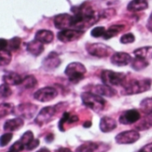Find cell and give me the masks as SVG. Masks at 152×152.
<instances>
[{
  "label": "cell",
  "mask_w": 152,
  "mask_h": 152,
  "mask_svg": "<svg viewBox=\"0 0 152 152\" xmlns=\"http://www.w3.org/2000/svg\"><path fill=\"white\" fill-rule=\"evenodd\" d=\"M86 51L89 54L98 58H104L110 55V52L112 51L109 46L102 44V43H94V44H87Z\"/></svg>",
  "instance_id": "obj_7"
},
{
  "label": "cell",
  "mask_w": 152,
  "mask_h": 152,
  "mask_svg": "<svg viewBox=\"0 0 152 152\" xmlns=\"http://www.w3.org/2000/svg\"><path fill=\"white\" fill-rule=\"evenodd\" d=\"M140 139V134L136 130L125 131L118 134L115 140L118 144H132Z\"/></svg>",
  "instance_id": "obj_11"
},
{
  "label": "cell",
  "mask_w": 152,
  "mask_h": 152,
  "mask_svg": "<svg viewBox=\"0 0 152 152\" xmlns=\"http://www.w3.org/2000/svg\"><path fill=\"white\" fill-rule=\"evenodd\" d=\"M135 40V37L134 34L132 33H127V34H125L121 37L120 38V42L122 44H131V43H134Z\"/></svg>",
  "instance_id": "obj_37"
},
{
  "label": "cell",
  "mask_w": 152,
  "mask_h": 152,
  "mask_svg": "<svg viewBox=\"0 0 152 152\" xmlns=\"http://www.w3.org/2000/svg\"><path fill=\"white\" fill-rule=\"evenodd\" d=\"M56 111H57V109L54 106H48V107L43 108L38 113V115L37 116L35 119V123L40 126L49 123L54 117Z\"/></svg>",
  "instance_id": "obj_8"
},
{
  "label": "cell",
  "mask_w": 152,
  "mask_h": 152,
  "mask_svg": "<svg viewBox=\"0 0 152 152\" xmlns=\"http://www.w3.org/2000/svg\"><path fill=\"white\" fill-rule=\"evenodd\" d=\"M12 134L11 133H7V134H4L1 136V139H0V145L1 147H4L6 146L12 140Z\"/></svg>",
  "instance_id": "obj_38"
},
{
  "label": "cell",
  "mask_w": 152,
  "mask_h": 152,
  "mask_svg": "<svg viewBox=\"0 0 152 152\" xmlns=\"http://www.w3.org/2000/svg\"><path fill=\"white\" fill-rule=\"evenodd\" d=\"M123 29H124V26L123 25H113V26L110 27L106 30L105 35L103 36V37H104V39H110V38L117 36Z\"/></svg>",
  "instance_id": "obj_27"
},
{
  "label": "cell",
  "mask_w": 152,
  "mask_h": 152,
  "mask_svg": "<svg viewBox=\"0 0 152 152\" xmlns=\"http://www.w3.org/2000/svg\"><path fill=\"white\" fill-rule=\"evenodd\" d=\"M141 118V114L137 110H129L121 114L119 122L123 125H132L138 122Z\"/></svg>",
  "instance_id": "obj_12"
},
{
  "label": "cell",
  "mask_w": 152,
  "mask_h": 152,
  "mask_svg": "<svg viewBox=\"0 0 152 152\" xmlns=\"http://www.w3.org/2000/svg\"><path fill=\"white\" fill-rule=\"evenodd\" d=\"M141 110L145 114L152 113V98H145L140 103Z\"/></svg>",
  "instance_id": "obj_29"
},
{
  "label": "cell",
  "mask_w": 152,
  "mask_h": 152,
  "mask_svg": "<svg viewBox=\"0 0 152 152\" xmlns=\"http://www.w3.org/2000/svg\"><path fill=\"white\" fill-rule=\"evenodd\" d=\"M0 93H1V97L2 98H7L12 94V90L9 87V85L3 83L0 87Z\"/></svg>",
  "instance_id": "obj_35"
},
{
  "label": "cell",
  "mask_w": 152,
  "mask_h": 152,
  "mask_svg": "<svg viewBox=\"0 0 152 152\" xmlns=\"http://www.w3.org/2000/svg\"><path fill=\"white\" fill-rule=\"evenodd\" d=\"M7 45H8V41L2 38L0 41V49L4 50V49H7Z\"/></svg>",
  "instance_id": "obj_41"
},
{
  "label": "cell",
  "mask_w": 152,
  "mask_h": 152,
  "mask_svg": "<svg viewBox=\"0 0 152 152\" xmlns=\"http://www.w3.org/2000/svg\"><path fill=\"white\" fill-rule=\"evenodd\" d=\"M84 35L83 30H78V29H74V28H67V29H62L58 33V39L63 43H68V42H72L75 40L79 39L82 36Z\"/></svg>",
  "instance_id": "obj_10"
},
{
  "label": "cell",
  "mask_w": 152,
  "mask_h": 152,
  "mask_svg": "<svg viewBox=\"0 0 152 152\" xmlns=\"http://www.w3.org/2000/svg\"><path fill=\"white\" fill-rule=\"evenodd\" d=\"M148 6V0H132L127 5V10L130 12H140L146 10Z\"/></svg>",
  "instance_id": "obj_22"
},
{
  "label": "cell",
  "mask_w": 152,
  "mask_h": 152,
  "mask_svg": "<svg viewBox=\"0 0 152 152\" xmlns=\"http://www.w3.org/2000/svg\"><path fill=\"white\" fill-rule=\"evenodd\" d=\"M101 78L103 84L110 86H123L126 81V75L122 72H115L113 70H102Z\"/></svg>",
  "instance_id": "obj_5"
},
{
  "label": "cell",
  "mask_w": 152,
  "mask_h": 152,
  "mask_svg": "<svg viewBox=\"0 0 152 152\" xmlns=\"http://www.w3.org/2000/svg\"><path fill=\"white\" fill-rule=\"evenodd\" d=\"M123 86L126 94H138L147 92L151 89V79H133L130 81H126Z\"/></svg>",
  "instance_id": "obj_2"
},
{
  "label": "cell",
  "mask_w": 152,
  "mask_h": 152,
  "mask_svg": "<svg viewBox=\"0 0 152 152\" xmlns=\"http://www.w3.org/2000/svg\"><path fill=\"white\" fill-rule=\"evenodd\" d=\"M3 81L4 83L9 85V86H18L21 85L23 78L17 73L14 72H9L4 75L3 77Z\"/></svg>",
  "instance_id": "obj_21"
},
{
  "label": "cell",
  "mask_w": 152,
  "mask_h": 152,
  "mask_svg": "<svg viewBox=\"0 0 152 152\" xmlns=\"http://www.w3.org/2000/svg\"><path fill=\"white\" fill-rule=\"evenodd\" d=\"M105 32H106V28L104 27H95L91 31V35L94 37H101L105 35Z\"/></svg>",
  "instance_id": "obj_36"
},
{
  "label": "cell",
  "mask_w": 152,
  "mask_h": 152,
  "mask_svg": "<svg viewBox=\"0 0 152 152\" xmlns=\"http://www.w3.org/2000/svg\"><path fill=\"white\" fill-rule=\"evenodd\" d=\"M134 55L142 58H145L148 60L150 56H152V46H145V47H141L136 50H134Z\"/></svg>",
  "instance_id": "obj_28"
},
{
  "label": "cell",
  "mask_w": 152,
  "mask_h": 152,
  "mask_svg": "<svg viewBox=\"0 0 152 152\" xmlns=\"http://www.w3.org/2000/svg\"><path fill=\"white\" fill-rule=\"evenodd\" d=\"M38 145H39V140H38V139H34V140L30 142V144L26 148V150H28V151H32V150L36 149Z\"/></svg>",
  "instance_id": "obj_40"
},
{
  "label": "cell",
  "mask_w": 152,
  "mask_h": 152,
  "mask_svg": "<svg viewBox=\"0 0 152 152\" xmlns=\"http://www.w3.org/2000/svg\"><path fill=\"white\" fill-rule=\"evenodd\" d=\"M64 73L68 77L70 82L76 84L80 82L85 77L86 74V69L82 63L76 61V62L69 63L67 66Z\"/></svg>",
  "instance_id": "obj_4"
},
{
  "label": "cell",
  "mask_w": 152,
  "mask_h": 152,
  "mask_svg": "<svg viewBox=\"0 0 152 152\" xmlns=\"http://www.w3.org/2000/svg\"><path fill=\"white\" fill-rule=\"evenodd\" d=\"M14 107L13 105L10 104V103H2L0 106V116L1 118H4L11 113L13 112Z\"/></svg>",
  "instance_id": "obj_33"
},
{
  "label": "cell",
  "mask_w": 152,
  "mask_h": 152,
  "mask_svg": "<svg viewBox=\"0 0 152 152\" xmlns=\"http://www.w3.org/2000/svg\"><path fill=\"white\" fill-rule=\"evenodd\" d=\"M55 152H72L69 149H68V148H60V149H58L57 151Z\"/></svg>",
  "instance_id": "obj_45"
},
{
  "label": "cell",
  "mask_w": 152,
  "mask_h": 152,
  "mask_svg": "<svg viewBox=\"0 0 152 152\" xmlns=\"http://www.w3.org/2000/svg\"><path fill=\"white\" fill-rule=\"evenodd\" d=\"M58 93L57 90L54 87L51 86H46L44 88H41L37 90L34 94V98L41 102H47L52 100H53L57 96Z\"/></svg>",
  "instance_id": "obj_9"
},
{
  "label": "cell",
  "mask_w": 152,
  "mask_h": 152,
  "mask_svg": "<svg viewBox=\"0 0 152 152\" xmlns=\"http://www.w3.org/2000/svg\"><path fill=\"white\" fill-rule=\"evenodd\" d=\"M99 148V145L93 142H87L81 144L78 148H77L76 152H94Z\"/></svg>",
  "instance_id": "obj_26"
},
{
  "label": "cell",
  "mask_w": 152,
  "mask_h": 152,
  "mask_svg": "<svg viewBox=\"0 0 152 152\" xmlns=\"http://www.w3.org/2000/svg\"><path fill=\"white\" fill-rule=\"evenodd\" d=\"M37 152H51L47 148H42L40 150H38Z\"/></svg>",
  "instance_id": "obj_47"
},
{
  "label": "cell",
  "mask_w": 152,
  "mask_h": 152,
  "mask_svg": "<svg viewBox=\"0 0 152 152\" xmlns=\"http://www.w3.org/2000/svg\"><path fill=\"white\" fill-rule=\"evenodd\" d=\"M61 59L57 53L52 52L50 53L43 61V67L45 70H53L58 68L61 64Z\"/></svg>",
  "instance_id": "obj_13"
},
{
  "label": "cell",
  "mask_w": 152,
  "mask_h": 152,
  "mask_svg": "<svg viewBox=\"0 0 152 152\" xmlns=\"http://www.w3.org/2000/svg\"><path fill=\"white\" fill-rule=\"evenodd\" d=\"M53 33L47 29H41L38 30L35 35V39L38 40L43 44H49L53 40Z\"/></svg>",
  "instance_id": "obj_20"
},
{
  "label": "cell",
  "mask_w": 152,
  "mask_h": 152,
  "mask_svg": "<svg viewBox=\"0 0 152 152\" xmlns=\"http://www.w3.org/2000/svg\"><path fill=\"white\" fill-rule=\"evenodd\" d=\"M117 127L115 119L110 117H103L100 121V129L102 133H110Z\"/></svg>",
  "instance_id": "obj_17"
},
{
  "label": "cell",
  "mask_w": 152,
  "mask_h": 152,
  "mask_svg": "<svg viewBox=\"0 0 152 152\" xmlns=\"http://www.w3.org/2000/svg\"><path fill=\"white\" fill-rule=\"evenodd\" d=\"M20 140L25 145V149H26L30 144V142L34 140V134L31 131H27L22 134V136Z\"/></svg>",
  "instance_id": "obj_34"
},
{
  "label": "cell",
  "mask_w": 152,
  "mask_h": 152,
  "mask_svg": "<svg viewBox=\"0 0 152 152\" xmlns=\"http://www.w3.org/2000/svg\"><path fill=\"white\" fill-rule=\"evenodd\" d=\"M53 139H54L53 134H48V135L45 137V141H46L47 142H52L53 141Z\"/></svg>",
  "instance_id": "obj_44"
},
{
  "label": "cell",
  "mask_w": 152,
  "mask_h": 152,
  "mask_svg": "<svg viewBox=\"0 0 152 152\" xmlns=\"http://www.w3.org/2000/svg\"><path fill=\"white\" fill-rule=\"evenodd\" d=\"M152 127V113L148 114L145 118H143L137 125L135 126V128L139 131H144L148 130Z\"/></svg>",
  "instance_id": "obj_25"
},
{
  "label": "cell",
  "mask_w": 152,
  "mask_h": 152,
  "mask_svg": "<svg viewBox=\"0 0 152 152\" xmlns=\"http://www.w3.org/2000/svg\"><path fill=\"white\" fill-rule=\"evenodd\" d=\"M37 84V81L35 77L33 76H28L25 78H23V81L21 83V85L23 86V87H25L26 89H31L33 87H35Z\"/></svg>",
  "instance_id": "obj_31"
},
{
  "label": "cell",
  "mask_w": 152,
  "mask_h": 152,
  "mask_svg": "<svg viewBox=\"0 0 152 152\" xmlns=\"http://www.w3.org/2000/svg\"><path fill=\"white\" fill-rule=\"evenodd\" d=\"M27 50L30 54H32L34 56H38L44 51V45H43V43L35 39L33 41H30L27 45Z\"/></svg>",
  "instance_id": "obj_19"
},
{
  "label": "cell",
  "mask_w": 152,
  "mask_h": 152,
  "mask_svg": "<svg viewBox=\"0 0 152 152\" xmlns=\"http://www.w3.org/2000/svg\"><path fill=\"white\" fill-rule=\"evenodd\" d=\"M81 100L84 105H86L95 112L102 111L106 105L105 100L101 95H98L94 93H83L81 94Z\"/></svg>",
  "instance_id": "obj_3"
},
{
  "label": "cell",
  "mask_w": 152,
  "mask_h": 152,
  "mask_svg": "<svg viewBox=\"0 0 152 152\" xmlns=\"http://www.w3.org/2000/svg\"><path fill=\"white\" fill-rule=\"evenodd\" d=\"M54 26L62 30V29H67L71 28V23H72V15H69L68 13H61L58 14L54 18Z\"/></svg>",
  "instance_id": "obj_14"
},
{
  "label": "cell",
  "mask_w": 152,
  "mask_h": 152,
  "mask_svg": "<svg viewBox=\"0 0 152 152\" xmlns=\"http://www.w3.org/2000/svg\"><path fill=\"white\" fill-rule=\"evenodd\" d=\"M99 20V15L93 10V8L86 4H82L74 10L72 15L71 28L74 29L83 30L95 24Z\"/></svg>",
  "instance_id": "obj_1"
},
{
  "label": "cell",
  "mask_w": 152,
  "mask_h": 152,
  "mask_svg": "<svg viewBox=\"0 0 152 152\" xmlns=\"http://www.w3.org/2000/svg\"><path fill=\"white\" fill-rule=\"evenodd\" d=\"M93 92L98 95L107 96V97H112L116 94V91L112 88V86H107L105 84L103 85H97L93 88Z\"/></svg>",
  "instance_id": "obj_16"
},
{
  "label": "cell",
  "mask_w": 152,
  "mask_h": 152,
  "mask_svg": "<svg viewBox=\"0 0 152 152\" xmlns=\"http://www.w3.org/2000/svg\"><path fill=\"white\" fill-rule=\"evenodd\" d=\"M24 149H25V145L20 140V141H17L16 142H14V144L12 145V147L10 148V151L13 152H20L22 151Z\"/></svg>",
  "instance_id": "obj_39"
},
{
  "label": "cell",
  "mask_w": 152,
  "mask_h": 152,
  "mask_svg": "<svg viewBox=\"0 0 152 152\" xmlns=\"http://www.w3.org/2000/svg\"><path fill=\"white\" fill-rule=\"evenodd\" d=\"M78 120V118L75 115H70L68 112H65L62 116V118H61L60 122H59V128L61 131H64V125L65 124H72L75 123Z\"/></svg>",
  "instance_id": "obj_24"
},
{
  "label": "cell",
  "mask_w": 152,
  "mask_h": 152,
  "mask_svg": "<svg viewBox=\"0 0 152 152\" xmlns=\"http://www.w3.org/2000/svg\"><path fill=\"white\" fill-rule=\"evenodd\" d=\"M111 63L116 65V66H126L129 63L132 62L133 59L131 57L130 54L124 53V52H118V53H115L112 56H111Z\"/></svg>",
  "instance_id": "obj_15"
},
{
  "label": "cell",
  "mask_w": 152,
  "mask_h": 152,
  "mask_svg": "<svg viewBox=\"0 0 152 152\" xmlns=\"http://www.w3.org/2000/svg\"><path fill=\"white\" fill-rule=\"evenodd\" d=\"M141 150H142V152H152V142L151 143L147 144V145H145V146L142 147Z\"/></svg>",
  "instance_id": "obj_42"
},
{
  "label": "cell",
  "mask_w": 152,
  "mask_h": 152,
  "mask_svg": "<svg viewBox=\"0 0 152 152\" xmlns=\"http://www.w3.org/2000/svg\"><path fill=\"white\" fill-rule=\"evenodd\" d=\"M12 60V54L11 52L7 49L0 50V64L1 66L8 65L11 62Z\"/></svg>",
  "instance_id": "obj_30"
},
{
  "label": "cell",
  "mask_w": 152,
  "mask_h": 152,
  "mask_svg": "<svg viewBox=\"0 0 152 152\" xmlns=\"http://www.w3.org/2000/svg\"><path fill=\"white\" fill-rule=\"evenodd\" d=\"M21 44V40L20 37H12V39L8 40V45H7V50L9 51H17Z\"/></svg>",
  "instance_id": "obj_32"
},
{
  "label": "cell",
  "mask_w": 152,
  "mask_h": 152,
  "mask_svg": "<svg viewBox=\"0 0 152 152\" xmlns=\"http://www.w3.org/2000/svg\"><path fill=\"white\" fill-rule=\"evenodd\" d=\"M137 152H142V151H141V150H140V151H137Z\"/></svg>",
  "instance_id": "obj_48"
},
{
  "label": "cell",
  "mask_w": 152,
  "mask_h": 152,
  "mask_svg": "<svg viewBox=\"0 0 152 152\" xmlns=\"http://www.w3.org/2000/svg\"><path fill=\"white\" fill-rule=\"evenodd\" d=\"M91 126H92V123H91L90 121L86 122V123L84 124V127H86V128H88V127H90Z\"/></svg>",
  "instance_id": "obj_46"
},
{
  "label": "cell",
  "mask_w": 152,
  "mask_h": 152,
  "mask_svg": "<svg viewBox=\"0 0 152 152\" xmlns=\"http://www.w3.org/2000/svg\"><path fill=\"white\" fill-rule=\"evenodd\" d=\"M37 111V106L32 103H22L18 105L13 110V114L24 119H31Z\"/></svg>",
  "instance_id": "obj_6"
},
{
  "label": "cell",
  "mask_w": 152,
  "mask_h": 152,
  "mask_svg": "<svg viewBox=\"0 0 152 152\" xmlns=\"http://www.w3.org/2000/svg\"><path fill=\"white\" fill-rule=\"evenodd\" d=\"M147 28L152 32V12L151 14L150 15V18L148 20V22H147Z\"/></svg>",
  "instance_id": "obj_43"
},
{
  "label": "cell",
  "mask_w": 152,
  "mask_h": 152,
  "mask_svg": "<svg viewBox=\"0 0 152 152\" xmlns=\"http://www.w3.org/2000/svg\"><path fill=\"white\" fill-rule=\"evenodd\" d=\"M9 152H13V151H9Z\"/></svg>",
  "instance_id": "obj_49"
},
{
  "label": "cell",
  "mask_w": 152,
  "mask_h": 152,
  "mask_svg": "<svg viewBox=\"0 0 152 152\" xmlns=\"http://www.w3.org/2000/svg\"><path fill=\"white\" fill-rule=\"evenodd\" d=\"M24 125L23 118L17 117L16 118L9 119L7 120L4 125V129L5 131H10V132H14L21 128Z\"/></svg>",
  "instance_id": "obj_18"
},
{
  "label": "cell",
  "mask_w": 152,
  "mask_h": 152,
  "mask_svg": "<svg viewBox=\"0 0 152 152\" xmlns=\"http://www.w3.org/2000/svg\"><path fill=\"white\" fill-rule=\"evenodd\" d=\"M131 65H132V68L134 69H135L137 71H140V70H142V69H144L145 68L148 67L149 61L145 58L135 56V58L133 59V61L131 62Z\"/></svg>",
  "instance_id": "obj_23"
}]
</instances>
